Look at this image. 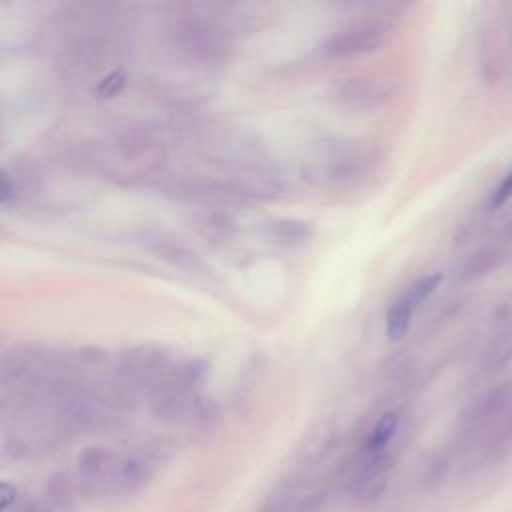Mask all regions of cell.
I'll return each instance as SVG.
<instances>
[{
  "label": "cell",
  "mask_w": 512,
  "mask_h": 512,
  "mask_svg": "<svg viewBox=\"0 0 512 512\" xmlns=\"http://www.w3.org/2000/svg\"><path fill=\"white\" fill-rule=\"evenodd\" d=\"M378 166L376 148L358 140H332L310 158L306 172L324 188L350 190L368 180Z\"/></svg>",
  "instance_id": "1"
},
{
  "label": "cell",
  "mask_w": 512,
  "mask_h": 512,
  "mask_svg": "<svg viewBox=\"0 0 512 512\" xmlns=\"http://www.w3.org/2000/svg\"><path fill=\"white\" fill-rule=\"evenodd\" d=\"M168 34L182 56L200 64L218 62L228 50V36L224 28L216 20L196 12L176 16Z\"/></svg>",
  "instance_id": "2"
},
{
  "label": "cell",
  "mask_w": 512,
  "mask_h": 512,
  "mask_svg": "<svg viewBox=\"0 0 512 512\" xmlns=\"http://www.w3.org/2000/svg\"><path fill=\"white\" fill-rule=\"evenodd\" d=\"M390 36V24L382 20H360L352 22L338 32H334L322 46L324 54L330 58H352L362 54H372Z\"/></svg>",
  "instance_id": "3"
},
{
  "label": "cell",
  "mask_w": 512,
  "mask_h": 512,
  "mask_svg": "<svg viewBox=\"0 0 512 512\" xmlns=\"http://www.w3.org/2000/svg\"><path fill=\"white\" fill-rule=\"evenodd\" d=\"M170 360V352L160 344H136L120 354L118 374L130 384H158L170 370Z\"/></svg>",
  "instance_id": "4"
},
{
  "label": "cell",
  "mask_w": 512,
  "mask_h": 512,
  "mask_svg": "<svg viewBox=\"0 0 512 512\" xmlns=\"http://www.w3.org/2000/svg\"><path fill=\"white\" fill-rule=\"evenodd\" d=\"M330 98L336 106L344 110L370 112L384 104V100L388 98V88L376 78L350 76L332 88Z\"/></svg>",
  "instance_id": "5"
},
{
  "label": "cell",
  "mask_w": 512,
  "mask_h": 512,
  "mask_svg": "<svg viewBox=\"0 0 512 512\" xmlns=\"http://www.w3.org/2000/svg\"><path fill=\"white\" fill-rule=\"evenodd\" d=\"M144 246L160 260L168 262L170 266L186 272V274H204L206 272V266L204 262L200 260V256L188 246L184 244L182 240L174 238V236H168V234H162V232H156V234H148L144 238Z\"/></svg>",
  "instance_id": "6"
},
{
  "label": "cell",
  "mask_w": 512,
  "mask_h": 512,
  "mask_svg": "<svg viewBox=\"0 0 512 512\" xmlns=\"http://www.w3.org/2000/svg\"><path fill=\"white\" fill-rule=\"evenodd\" d=\"M266 232H268V236L274 242H278L282 246H290V248L304 246L314 236L312 224L308 220H300V218H276V220H270L266 224Z\"/></svg>",
  "instance_id": "7"
},
{
  "label": "cell",
  "mask_w": 512,
  "mask_h": 512,
  "mask_svg": "<svg viewBox=\"0 0 512 512\" xmlns=\"http://www.w3.org/2000/svg\"><path fill=\"white\" fill-rule=\"evenodd\" d=\"M414 310L416 308L412 306L406 294L392 302V306L386 312V334L390 340H400L408 332Z\"/></svg>",
  "instance_id": "8"
},
{
  "label": "cell",
  "mask_w": 512,
  "mask_h": 512,
  "mask_svg": "<svg viewBox=\"0 0 512 512\" xmlns=\"http://www.w3.org/2000/svg\"><path fill=\"white\" fill-rule=\"evenodd\" d=\"M196 228H198V232L204 238L214 240V242H222V240H226L232 234L234 224H232V218L226 212L206 210V212H202L198 216Z\"/></svg>",
  "instance_id": "9"
},
{
  "label": "cell",
  "mask_w": 512,
  "mask_h": 512,
  "mask_svg": "<svg viewBox=\"0 0 512 512\" xmlns=\"http://www.w3.org/2000/svg\"><path fill=\"white\" fill-rule=\"evenodd\" d=\"M500 262V252L494 246H486L476 250L460 268V280H474L484 276L486 272L494 270L496 264Z\"/></svg>",
  "instance_id": "10"
},
{
  "label": "cell",
  "mask_w": 512,
  "mask_h": 512,
  "mask_svg": "<svg viewBox=\"0 0 512 512\" xmlns=\"http://www.w3.org/2000/svg\"><path fill=\"white\" fill-rule=\"evenodd\" d=\"M512 358V332H500L496 334V340L484 354L482 370L484 374H494L500 368H504Z\"/></svg>",
  "instance_id": "11"
},
{
  "label": "cell",
  "mask_w": 512,
  "mask_h": 512,
  "mask_svg": "<svg viewBox=\"0 0 512 512\" xmlns=\"http://www.w3.org/2000/svg\"><path fill=\"white\" fill-rule=\"evenodd\" d=\"M440 280H442V274H438V272L426 274V276H422L420 280H416L404 294L408 296V300L412 302V306L418 308L422 302H426V300L434 294V290L438 288Z\"/></svg>",
  "instance_id": "12"
},
{
  "label": "cell",
  "mask_w": 512,
  "mask_h": 512,
  "mask_svg": "<svg viewBox=\"0 0 512 512\" xmlns=\"http://www.w3.org/2000/svg\"><path fill=\"white\" fill-rule=\"evenodd\" d=\"M124 82L126 74L122 70H110L98 80V84L94 86V94H98L100 98H110L122 90Z\"/></svg>",
  "instance_id": "13"
},
{
  "label": "cell",
  "mask_w": 512,
  "mask_h": 512,
  "mask_svg": "<svg viewBox=\"0 0 512 512\" xmlns=\"http://www.w3.org/2000/svg\"><path fill=\"white\" fill-rule=\"evenodd\" d=\"M492 324L500 332H512V296L504 298L492 312Z\"/></svg>",
  "instance_id": "14"
},
{
  "label": "cell",
  "mask_w": 512,
  "mask_h": 512,
  "mask_svg": "<svg viewBox=\"0 0 512 512\" xmlns=\"http://www.w3.org/2000/svg\"><path fill=\"white\" fill-rule=\"evenodd\" d=\"M510 196H512V170L504 176V180L494 190V194L490 198V208H500L506 200H510Z\"/></svg>",
  "instance_id": "15"
},
{
  "label": "cell",
  "mask_w": 512,
  "mask_h": 512,
  "mask_svg": "<svg viewBox=\"0 0 512 512\" xmlns=\"http://www.w3.org/2000/svg\"><path fill=\"white\" fill-rule=\"evenodd\" d=\"M16 502V488H12L10 484H2L0 486V504H2V512H6L12 504Z\"/></svg>",
  "instance_id": "16"
}]
</instances>
